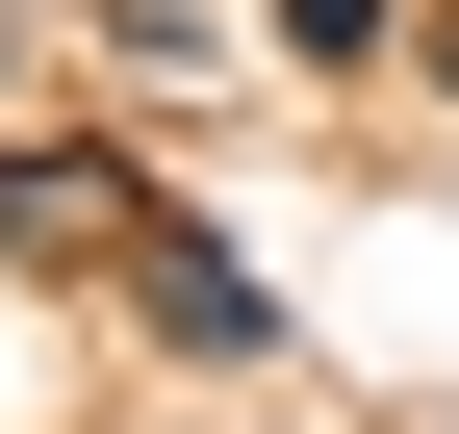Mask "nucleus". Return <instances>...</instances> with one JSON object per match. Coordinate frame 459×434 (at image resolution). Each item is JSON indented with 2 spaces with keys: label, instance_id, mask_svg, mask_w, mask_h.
I'll return each mask as SVG.
<instances>
[{
  "label": "nucleus",
  "instance_id": "f257e3e1",
  "mask_svg": "<svg viewBox=\"0 0 459 434\" xmlns=\"http://www.w3.org/2000/svg\"><path fill=\"white\" fill-rule=\"evenodd\" d=\"M102 282H128V333H153V358H281V282L204 230V204H128V256H102Z\"/></svg>",
  "mask_w": 459,
  "mask_h": 434
},
{
  "label": "nucleus",
  "instance_id": "f03ea898",
  "mask_svg": "<svg viewBox=\"0 0 459 434\" xmlns=\"http://www.w3.org/2000/svg\"><path fill=\"white\" fill-rule=\"evenodd\" d=\"M128 153H0V282H77V256H128Z\"/></svg>",
  "mask_w": 459,
  "mask_h": 434
},
{
  "label": "nucleus",
  "instance_id": "7ed1b4c3",
  "mask_svg": "<svg viewBox=\"0 0 459 434\" xmlns=\"http://www.w3.org/2000/svg\"><path fill=\"white\" fill-rule=\"evenodd\" d=\"M255 51H281V77H383V51H409V0H255Z\"/></svg>",
  "mask_w": 459,
  "mask_h": 434
},
{
  "label": "nucleus",
  "instance_id": "20e7f679",
  "mask_svg": "<svg viewBox=\"0 0 459 434\" xmlns=\"http://www.w3.org/2000/svg\"><path fill=\"white\" fill-rule=\"evenodd\" d=\"M409 77H434V102H459V0H409Z\"/></svg>",
  "mask_w": 459,
  "mask_h": 434
}]
</instances>
